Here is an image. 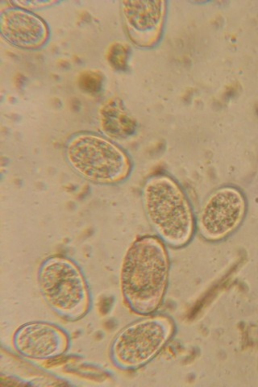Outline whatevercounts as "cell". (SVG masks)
<instances>
[{
    "mask_svg": "<svg viewBox=\"0 0 258 387\" xmlns=\"http://www.w3.org/2000/svg\"><path fill=\"white\" fill-rule=\"evenodd\" d=\"M1 29L7 41L23 48L39 47L48 37V29L43 20L19 8L8 9L2 14Z\"/></svg>",
    "mask_w": 258,
    "mask_h": 387,
    "instance_id": "8992f818",
    "label": "cell"
},
{
    "mask_svg": "<svg viewBox=\"0 0 258 387\" xmlns=\"http://www.w3.org/2000/svg\"><path fill=\"white\" fill-rule=\"evenodd\" d=\"M143 205L147 218L163 241L180 247L192 237L195 220L180 186L171 178L158 175L146 183Z\"/></svg>",
    "mask_w": 258,
    "mask_h": 387,
    "instance_id": "7a4b0ae2",
    "label": "cell"
},
{
    "mask_svg": "<svg viewBox=\"0 0 258 387\" xmlns=\"http://www.w3.org/2000/svg\"><path fill=\"white\" fill-rule=\"evenodd\" d=\"M100 116L102 130L112 138L127 139L136 132V121L118 100L106 103L101 110Z\"/></svg>",
    "mask_w": 258,
    "mask_h": 387,
    "instance_id": "ba28073f",
    "label": "cell"
},
{
    "mask_svg": "<svg viewBox=\"0 0 258 387\" xmlns=\"http://www.w3.org/2000/svg\"><path fill=\"white\" fill-rule=\"evenodd\" d=\"M67 153L70 163L77 172L96 181H118L125 178L130 170L125 154L111 142L96 136L76 137L69 144Z\"/></svg>",
    "mask_w": 258,
    "mask_h": 387,
    "instance_id": "3957f363",
    "label": "cell"
},
{
    "mask_svg": "<svg viewBox=\"0 0 258 387\" xmlns=\"http://www.w3.org/2000/svg\"><path fill=\"white\" fill-rule=\"evenodd\" d=\"M245 210V199L239 190L229 186L218 189L208 198L200 214L201 234L210 239L226 235L238 226Z\"/></svg>",
    "mask_w": 258,
    "mask_h": 387,
    "instance_id": "277c9868",
    "label": "cell"
},
{
    "mask_svg": "<svg viewBox=\"0 0 258 387\" xmlns=\"http://www.w3.org/2000/svg\"><path fill=\"white\" fill-rule=\"evenodd\" d=\"M168 270L167 252L160 239L145 236L132 244L123 262L121 283L135 310L146 313L158 306L165 290Z\"/></svg>",
    "mask_w": 258,
    "mask_h": 387,
    "instance_id": "6da1fadb",
    "label": "cell"
},
{
    "mask_svg": "<svg viewBox=\"0 0 258 387\" xmlns=\"http://www.w3.org/2000/svg\"><path fill=\"white\" fill-rule=\"evenodd\" d=\"M168 335L165 324L157 319L136 324L123 331L117 339L115 347L116 358L126 367L142 364L159 350Z\"/></svg>",
    "mask_w": 258,
    "mask_h": 387,
    "instance_id": "5b68a950",
    "label": "cell"
},
{
    "mask_svg": "<svg viewBox=\"0 0 258 387\" xmlns=\"http://www.w3.org/2000/svg\"><path fill=\"white\" fill-rule=\"evenodd\" d=\"M126 14L131 23L143 30L152 28L159 21L161 13L159 2H129Z\"/></svg>",
    "mask_w": 258,
    "mask_h": 387,
    "instance_id": "9c48e42d",
    "label": "cell"
},
{
    "mask_svg": "<svg viewBox=\"0 0 258 387\" xmlns=\"http://www.w3.org/2000/svg\"><path fill=\"white\" fill-rule=\"evenodd\" d=\"M45 293L55 303L68 307L77 302L83 294L81 278L75 268L61 260L49 262L43 269L41 276Z\"/></svg>",
    "mask_w": 258,
    "mask_h": 387,
    "instance_id": "52a82bcc",
    "label": "cell"
},
{
    "mask_svg": "<svg viewBox=\"0 0 258 387\" xmlns=\"http://www.w3.org/2000/svg\"><path fill=\"white\" fill-rule=\"evenodd\" d=\"M78 82L82 90L89 93H96L102 88L103 76L97 71L87 70L80 74Z\"/></svg>",
    "mask_w": 258,
    "mask_h": 387,
    "instance_id": "30bf717a",
    "label": "cell"
},
{
    "mask_svg": "<svg viewBox=\"0 0 258 387\" xmlns=\"http://www.w3.org/2000/svg\"><path fill=\"white\" fill-rule=\"evenodd\" d=\"M126 48L120 44L113 45L109 49L107 54L110 63L116 69H123L127 56Z\"/></svg>",
    "mask_w": 258,
    "mask_h": 387,
    "instance_id": "8fae6325",
    "label": "cell"
}]
</instances>
